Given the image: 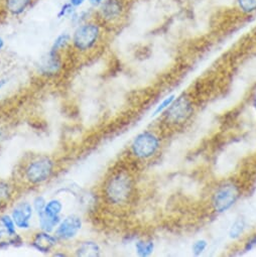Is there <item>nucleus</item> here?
<instances>
[{
    "instance_id": "obj_8",
    "label": "nucleus",
    "mask_w": 256,
    "mask_h": 257,
    "mask_svg": "<svg viewBox=\"0 0 256 257\" xmlns=\"http://www.w3.org/2000/svg\"><path fill=\"white\" fill-rule=\"evenodd\" d=\"M83 226V221L78 215H69L62 219L60 224L57 226L55 236L59 241H70L74 239Z\"/></svg>"
},
{
    "instance_id": "obj_6",
    "label": "nucleus",
    "mask_w": 256,
    "mask_h": 257,
    "mask_svg": "<svg viewBox=\"0 0 256 257\" xmlns=\"http://www.w3.org/2000/svg\"><path fill=\"white\" fill-rule=\"evenodd\" d=\"M241 197V188L234 181H227L217 187L212 195L211 205L217 214H223L235 206Z\"/></svg>"
},
{
    "instance_id": "obj_5",
    "label": "nucleus",
    "mask_w": 256,
    "mask_h": 257,
    "mask_svg": "<svg viewBox=\"0 0 256 257\" xmlns=\"http://www.w3.org/2000/svg\"><path fill=\"white\" fill-rule=\"evenodd\" d=\"M195 106L187 94L177 96L172 105L162 114L163 122L168 127H181L194 115Z\"/></svg>"
},
{
    "instance_id": "obj_20",
    "label": "nucleus",
    "mask_w": 256,
    "mask_h": 257,
    "mask_svg": "<svg viewBox=\"0 0 256 257\" xmlns=\"http://www.w3.org/2000/svg\"><path fill=\"white\" fill-rule=\"evenodd\" d=\"M176 97H177L176 94H172V95H169L168 97H166V98L163 100V102L160 103V104L157 106V108L155 109V111H154V113H153V117H156V116H158V115H162V114L172 105V103L175 101Z\"/></svg>"
},
{
    "instance_id": "obj_14",
    "label": "nucleus",
    "mask_w": 256,
    "mask_h": 257,
    "mask_svg": "<svg viewBox=\"0 0 256 257\" xmlns=\"http://www.w3.org/2000/svg\"><path fill=\"white\" fill-rule=\"evenodd\" d=\"M102 249L99 244L92 240H86L78 244L75 249V255L80 257H98L101 256Z\"/></svg>"
},
{
    "instance_id": "obj_22",
    "label": "nucleus",
    "mask_w": 256,
    "mask_h": 257,
    "mask_svg": "<svg viewBox=\"0 0 256 257\" xmlns=\"http://www.w3.org/2000/svg\"><path fill=\"white\" fill-rule=\"evenodd\" d=\"M208 248V242L205 239H198L192 245V253L195 256H200Z\"/></svg>"
},
{
    "instance_id": "obj_24",
    "label": "nucleus",
    "mask_w": 256,
    "mask_h": 257,
    "mask_svg": "<svg viewBox=\"0 0 256 257\" xmlns=\"http://www.w3.org/2000/svg\"><path fill=\"white\" fill-rule=\"evenodd\" d=\"M75 9L68 3V4H65L61 10H60V13L58 15V18L59 19H62V18H65L67 16H70V15H73Z\"/></svg>"
},
{
    "instance_id": "obj_1",
    "label": "nucleus",
    "mask_w": 256,
    "mask_h": 257,
    "mask_svg": "<svg viewBox=\"0 0 256 257\" xmlns=\"http://www.w3.org/2000/svg\"><path fill=\"white\" fill-rule=\"evenodd\" d=\"M100 197L110 208L119 210L130 207L137 197V180L132 169L125 164L112 168L103 179Z\"/></svg>"
},
{
    "instance_id": "obj_10",
    "label": "nucleus",
    "mask_w": 256,
    "mask_h": 257,
    "mask_svg": "<svg viewBox=\"0 0 256 257\" xmlns=\"http://www.w3.org/2000/svg\"><path fill=\"white\" fill-rule=\"evenodd\" d=\"M20 191L21 188L15 180L0 179V214L15 204Z\"/></svg>"
},
{
    "instance_id": "obj_29",
    "label": "nucleus",
    "mask_w": 256,
    "mask_h": 257,
    "mask_svg": "<svg viewBox=\"0 0 256 257\" xmlns=\"http://www.w3.org/2000/svg\"><path fill=\"white\" fill-rule=\"evenodd\" d=\"M5 45H6V43H5V40L0 37V52H2L3 50H4V48H5Z\"/></svg>"
},
{
    "instance_id": "obj_12",
    "label": "nucleus",
    "mask_w": 256,
    "mask_h": 257,
    "mask_svg": "<svg viewBox=\"0 0 256 257\" xmlns=\"http://www.w3.org/2000/svg\"><path fill=\"white\" fill-rule=\"evenodd\" d=\"M59 243L58 238L52 233L40 230L33 234L31 239V245L33 248H35L37 251L42 253H50L52 252L57 244Z\"/></svg>"
},
{
    "instance_id": "obj_9",
    "label": "nucleus",
    "mask_w": 256,
    "mask_h": 257,
    "mask_svg": "<svg viewBox=\"0 0 256 257\" xmlns=\"http://www.w3.org/2000/svg\"><path fill=\"white\" fill-rule=\"evenodd\" d=\"M64 70L63 53L52 50L42 59L39 66V73L47 78H54Z\"/></svg>"
},
{
    "instance_id": "obj_27",
    "label": "nucleus",
    "mask_w": 256,
    "mask_h": 257,
    "mask_svg": "<svg viewBox=\"0 0 256 257\" xmlns=\"http://www.w3.org/2000/svg\"><path fill=\"white\" fill-rule=\"evenodd\" d=\"M104 2V0H89L90 5L93 7V8H98L100 7V5Z\"/></svg>"
},
{
    "instance_id": "obj_3",
    "label": "nucleus",
    "mask_w": 256,
    "mask_h": 257,
    "mask_svg": "<svg viewBox=\"0 0 256 257\" xmlns=\"http://www.w3.org/2000/svg\"><path fill=\"white\" fill-rule=\"evenodd\" d=\"M104 26L96 19L86 21L78 26L71 36L69 51L78 59L94 55L100 48L104 39Z\"/></svg>"
},
{
    "instance_id": "obj_30",
    "label": "nucleus",
    "mask_w": 256,
    "mask_h": 257,
    "mask_svg": "<svg viewBox=\"0 0 256 257\" xmlns=\"http://www.w3.org/2000/svg\"><path fill=\"white\" fill-rule=\"evenodd\" d=\"M53 255L54 256H68V254H66V253H59V252H55Z\"/></svg>"
},
{
    "instance_id": "obj_25",
    "label": "nucleus",
    "mask_w": 256,
    "mask_h": 257,
    "mask_svg": "<svg viewBox=\"0 0 256 257\" xmlns=\"http://www.w3.org/2000/svg\"><path fill=\"white\" fill-rule=\"evenodd\" d=\"M256 247V234H254L253 236H251L245 243L244 245V251L245 252H249L251 250H253Z\"/></svg>"
},
{
    "instance_id": "obj_21",
    "label": "nucleus",
    "mask_w": 256,
    "mask_h": 257,
    "mask_svg": "<svg viewBox=\"0 0 256 257\" xmlns=\"http://www.w3.org/2000/svg\"><path fill=\"white\" fill-rule=\"evenodd\" d=\"M237 4L244 14L250 15L256 12V0H237Z\"/></svg>"
},
{
    "instance_id": "obj_15",
    "label": "nucleus",
    "mask_w": 256,
    "mask_h": 257,
    "mask_svg": "<svg viewBox=\"0 0 256 257\" xmlns=\"http://www.w3.org/2000/svg\"><path fill=\"white\" fill-rule=\"evenodd\" d=\"M156 244L152 239H140L136 242V252L141 257H149L155 251Z\"/></svg>"
},
{
    "instance_id": "obj_17",
    "label": "nucleus",
    "mask_w": 256,
    "mask_h": 257,
    "mask_svg": "<svg viewBox=\"0 0 256 257\" xmlns=\"http://www.w3.org/2000/svg\"><path fill=\"white\" fill-rule=\"evenodd\" d=\"M71 45V35L67 33H63L54 41L53 46L51 48L52 51L58 52V53H64L68 52Z\"/></svg>"
},
{
    "instance_id": "obj_26",
    "label": "nucleus",
    "mask_w": 256,
    "mask_h": 257,
    "mask_svg": "<svg viewBox=\"0 0 256 257\" xmlns=\"http://www.w3.org/2000/svg\"><path fill=\"white\" fill-rule=\"evenodd\" d=\"M86 0H69V4L74 8V9H77V8H80L82 7L84 4H85Z\"/></svg>"
},
{
    "instance_id": "obj_23",
    "label": "nucleus",
    "mask_w": 256,
    "mask_h": 257,
    "mask_svg": "<svg viewBox=\"0 0 256 257\" xmlns=\"http://www.w3.org/2000/svg\"><path fill=\"white\" fill-rule=\"evenodd\" d=\"M46 205H47V200L43 196H37L33 201V208L38 216L44 212Z\"/></svg>"
},
{
    "instance_id": "obj_4",
    "label": "nucleus",
    "mask_w": 256,
    "mask_h": 257,
    "mask_svg": "<svg viewBox=\"0 0 256 257\" xmlns=\"http://www.w3.org/2000/svg\"><path fill=\"white\" fill-rule=\"evenodd\" d=\"M162 148V140L154 131L139 134L130 147L131 159L136 163H147L158 156Z\"/></svg>"
},
{
    "instance_id": "obj_2",
    "label": "nucleus",
    "mask_w": 256,
    "mask_h": 257,
    "mask_svg": "<svg viewBox=\"0 0 256 257\" xmlns=\"http://www.w3.org/2000/svg\"><path fill=\"white\" fill-rule=\"evenodd\" d=\"M57 161L48 155H28L19 164L16 182L20 188L34 189L49 183L58 173Z\"/></svg>"
},
{
    "instance_id": "obj_16",
    "label": "nucleus",
    "mask_w": 256,
    "mask_h": 257,
    "mask_svg": "<svg viewBox=\"0 0 256 257\" xmlns=\"http://www.w3.org/2000/svg\"><path fill=\"white\" fill-rule=\"evenodd\" d=\"M63 203L59 199H52L49 202H47L46 208L44 210V214H46L49 217L56 218V219H62V212H63ZM42 214V213H41Z\"/></svg>"
},
{
    "instance_id": "obj_7",
    "label": "nucleus",
    "mask_w": 256,
    "mask_h": 257,
    "mask_svg": "<svg viewBox=\"0 0 256 257\" xmlns=\"http://www.w3.org/2000/svg\"><path fill=\"white\" fill-rule=\"evenodd\" d=\"M125 13L123 0H104L98 7L97 20L103 26H112L118 23Z\"/></svg>"
},
{
    "instance_id": "obj_18",
    "label": "nucleus",
    "mask_w": 256,
    "mask_h": 257,
    "mask_svg": "<svg viewBox=\"0 0 256 257\" xmlns=\"http://www.w3.org/2000/svg\"><path fill=\"white\" fill-rule=\"evenodd\" d=\"M245 228H246V224H245V221L241 218L237 219L230 227L229 229V237L232 239V240H236V239H239L241 237V235L244 233L245 231Z\"/></svg>"
},
{
    "instance_id": "obj_19",
    "label": "nucleus",
    "mask_w": 256,
    "mask_h": 257,
    "mask_svg": "<svg viewBox=\"0 0 256 257\" xmlns=\"http://www.w3.org/2000/svg\"><path fill=\"white\" fill-rule=\"evenodd\" d=\"M0 224L3 225L4 229H6L11 235H13V236L18 235V232H17L18 227H17L12 215L5 214V215L0 216Z\"/></svg>"
},
{
    "instance_id": "obj_13",
    "label": "nucleus",
    "mask_w": 256,
    "mask_h": 257,
    "mask_svg": "<svg viewBox=\"0 0 256 257\" xmlns=\"http://www.w3.org/2000/svg\"><path fill=\"white\" fill-rule=\"evenodd\" d=\"M36 0H2L4 11L11 17L18 18L28 12Z\"/></svg>"
},
{
    "instance_id": "obj_11",
    "label": "nucleus",
    "mask_w": 256,
    "mask_h": 257,
    "mask_svg": "<svg viewBox=\"0 0 256 257\" xmlns=\"http://www.w3.org/2000/svg\"><path fill=\"white\" fill-rule=\"evenodd\" d=\"M33 204L29 202L18 203L12 212V217L18 228L27 230L31 227V221L34 215Z\"/></svg>"
},
{
    "instance_id": "obj_28",
    "label": "nucleus",
    "mask_w": 256,
    "mask_h": 257,
    "mask_svg": "<svg viewBox=\"0 0 256 257\" xmlns=\"http://www.w3.org/2000/svg\"><path fill=\"white\" fill-rule=\"evenodd\" d=\"M9 82V79H0V89H3Z\"/></svg>"
}]
</instances>
